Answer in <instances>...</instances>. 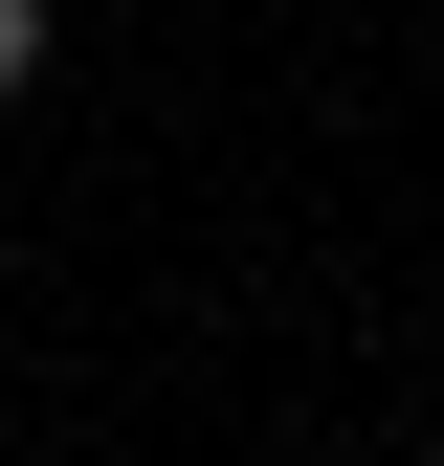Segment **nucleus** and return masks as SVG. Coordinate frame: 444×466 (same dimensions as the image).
<instances>
[{
  "label": "nucleus",
  "mask_w": 444,
  "mask_h": 466,
  "mask_svg": "<svg viewBox=\"0 0 444 466\" xmlns=\"http://www.w3.org/2000/svg\"><path fill=\"white\" fill-rule=\"evenodd\" d=\"M45 89V0H0V111H23Z\"/></svg>",
  "instance_id": "1"
}]
</instances>
